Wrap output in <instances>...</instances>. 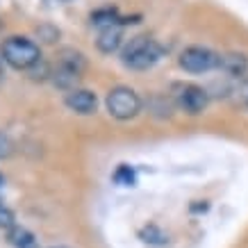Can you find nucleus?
Masks as SVG:
<instances>
[{
	"instance_id": "4468645a",
	"label": "nucleus",
	"mask_w": 248,
	"mask_h": 248,
	"mask_svg": "<svg viewBox=\"0 0 248 248\" xmlns=\"http://www.w3.org/2000/svg\"><path fill=\"white\" fill-rule=\"evenodd\" d=\"M37 34L44 44H55V39H60V30H57V28H50V25H41L37 30Z\"/></svg>"
},
{
	"instance_id": "f8f14e48",
	"label": "nucleus",
	"mask_w": 248,
	"mask_h": 248,
	"mask_svg": "<svg viewBox=\"0 0 248 248\" xmlns=\"http://www.w3.org/2000/svg\"><path fill=\"white\" fill-rule=\"evenodd\" d=\"M230 93H232L237 105L244 107V109H248V80H239V82L230 89Z\"/></svg>"
},
{
	"instance_id": "0eeeda50",
	"label": "nucleus",
	"mask_w": 248,
	"mask_h": 248,
	"mask_svg": "<svg viewBox=\"0 0 248 248\" xmlns=\"http://www.w3.org/2000/svg\"><path fill=\"white\" fill-rule=\"evenodd\" d=\"M64 103L71 112L76 114H93L98 107V98L89 89H73L64 96Z\"/></svg>"
},
{
	"instance_id": "f3484780",
	"label": "nucleus",
	"mask_w": 248,
	"mask_h": 248,
	"mask_svg": "<svg viewBox=\"0 0 248 248\" xmlns=\"http://www.w3.org/2000/svg\"><path fill=\"white\" fill-rule=\"evenodd\" d=\"M2 185H5V178H2V175H0V189H2Z\"/></svg>"
},
{
	"instance_id": "39448f33",
	"label": "nucleus",
	"mask_w": 248,
	"mask_h": 248,
	"mask_svg": "<svg viewBox=\"0 0 248 248\" xmlns=\"http://www.w3.org/2000/svg\"><path fill=\"white\" fill-rule=\"evenodd\" d=\"M173 103L178 109H182L185 114H203L207 103H210V93L205 87L201 84H194V82H175L173 84Z\"/></svg>"
},
{
	"instance_id": "9b49d317",
	"label": "nucleus",
	"mask_w": 248,
	"mask_h": 248,
	"mask_svg": "<svg viewBox=\"0 0 248 248\" xmlns=\"http://www.w3.org/2000/svg\"><path fill=\"white\" fill-rule=\"evenodd\" d=\"M114 182L121 185V187H135L137 185V173L130 164H119V169L114 171Z\"/></svg>"
},
{
	"instance_id": "f03ea898",
	"label": "nucleus",
	"mask_w": 248,
	"mask_h": 248,
	"mask_svg": "<svg viewBox=\"0 0 248 248\" xmlns=\"http://www.w3.org/2000/svg\"><path fill=\"white\" fill-rule=\"evenodd\" d=\"M0 55L9 66L18 71H30L41 62L39 46L28 37H7L0 46Z\"/></svg>"
},
{
	"instance_id": "423d86ee",
	"label": "nucleus",
	"mask_w": 248,
	"mask_h": 248,
	"mask_svg": "<svg viewBox=\"0 0 248 248\" xmlns=\"http://www.w3.org/2000/svg\"><path fill=\"white\" fill-rule=\"evenodd\" d=\"M218 62H221V55L205 46H189L178 57V64L187 73H207L212 68H218Z\"/></svg>"
},
{
	"instance_id": "2eb2a0df",
	"label": "nucleus",
	"mask_w": 248,
	"mask_h": 248,
	"mask_svg": "<svg viewBox=\"0 0 248 248\" xmlns=\"http://www.w3.org/2000/svg\"><path fill=\"white\" fill-rule=\"evenodd\" d=\"M0 228L2 230H12L14 228V212L0 203Z\"/></svg>"
},
{
	"instance_id": "ddd939ff",
	"label": "nucleus",
	"mask_w": 248,
	"mask_h": 248,
	"mask_svg": "<svg viewBox=\"0 0 248 248\" xmlns=\"http://www.w3.org/2000/svg\"><path fill=\"white\" fill-rule=\"evenodd\" d=\"M141 237H143V241H148V244H166V234L159 230V228H155V226H151V228H143L141 230Z\"/></svg>"
},
{
	"instance_id": "7ed1b4c3",
	"label": "nucleus",
	"mask_w": 248,
	"mask_h": 248,
	"mask_svg": "<svg viewBox=\"0 0 248 248\" xmlns=\"http://www.w3.org/2000/svg\"><path fill=\"white\" fill-rule=\"evenodd\" d=\"M84 68H87V60H84V55L80 53V50H76V48H64V50L60 53L57 66H55V71L50 73V76H53L55 87L66 89V91L78 89L76 84L80 82Z\"/></svg>"
},
{
	"instance_id": "1a4fd4ad",
	"label": "nucleus",
	"mask_w": 248,
	"mask_h": 248,
	"mask_svg": "<svg viewBox=\"0 0 248 248\" xmlns=\"http://www.w3.org/2000/svg\"><path fill=\"white\" fill-rule=\"evenodd\" d=\"M218 68L226 73V76H232V78H241L246 73L248 68V60L244 57L241 53H228V55H221V62H218Z\"/></svg>"
},
{
	"instance_id": "dca6fc26",
	"label": "nucleus",
	"mask_w": 248,
	"mask_h": 248,
	"mask_svg": "<svg viewBox=\"0 0 248 248\" xmlns=\"http://www.w3.org/2000/svg\"><path fill=\"white\" fill-rule=\"evenodd\" d=\"M9 153H12V141H9L7 135L0 132V157H7Z\"/></svg>"
},
{
	"instance_id": "6ab92c4d",
	"label": "nucleus",
	"mask_w": 248,
	"mask_h": 248,
	"mask_svg": "<svg viewBox=\"0 0 248 248\" xmlns=\"http://www.w3.org/2000/svg\"><path fill=\"white\" fill-rule=\"evenodd\" d=\"M0 28H2V23H0Z\"/></svg>"
},
{
	"instance_id": "9d476101",
	"label": "nucleus",
	"mask_w": 248,
	"mask_h": 248,
	"mask_svg": "<svg viewBox=\"0 0 248 248\" xmlns=\"http://www.w3.org/2000/svg\"><path fill=\"white\" fill-rule=\"evenodd\" d=\"M7 241L14 248H37V239H34V234H32L30 230L18 228V226H14L12 230H9Z\"/></svg>"
},
{
	"instance_id": "6e6552de",
	"label": "nucleus",
	"mask_w": 248,
	"mask_h": 248,
	"mask_svg": "<svg viewBox=\"0 0 248 248\" xmlns=\"http://www.w3.org/2000/svg\"><path fill=\"white\" fill-rule=\"evenodd\" d=\"M121 46H123V28H105V30L98 32L96 37V48L100 50V53L105 55H112L116 53Z\"/></svg>"
},
{
	"instance_id": "f257e3e1",
	"label": "nucleus",
	"mask_w": 248,
	"mask_h": 248,
	"mask_svg": "<svg viewBox=\"0 0 248 248\" xmlns=\"http://www.w3.org/2000/svg\"><path fill=\"white\" fill-rule=\"evenodd\" d=\"M164 57V46L155 41L148 34H137L123 46L121 50V62L125 68L132 71H148Z\"/></svg>"
},
{
	"instance_id": "a211bd4d",
	"label": "nucleus",
	"mask_w": 248,
	"mask_h": 248,
	"mask_svg": "<svg viewBox=\"0 0 248 248\" xmlns=\"http://www.w3.org/2000/svg\"><path fill=\"white\" fill-rule=\"evenodd\" d=\"M0 78H2V64H0Z\"/></svg>"
},
{
	"instance_id": "20e7f679",
	"label": "nucleus",
	"mask_w": 248,
	"mask_h": 248,
	"mask_svg": "<svg viewBox=\"0 0 248 248\" xmlns=\"http://www.w3.org/2000/svg\"><path fill=\"white\" fill-rule=\"evenodd\" d=\"M105 105H107V112L112 114L114 119L130 121L141 112V98H139V93L135 89L119 84V87L109 89V93L105 98Z\"/></svg>"
}]
</instances>
